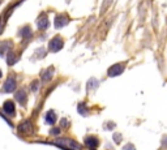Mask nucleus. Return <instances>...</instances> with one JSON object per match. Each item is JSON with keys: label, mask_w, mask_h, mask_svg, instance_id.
Instances as JSON below:
<instances>
[{"label": "nucleus", "mask_w": 167, "mask_h": 150, "mask_svg": "<svg viewBox=\"0 0 167 150\" xmlns=\"http://www.w3.org/2000/svg\"><path fill=\"white\" fill-rule=\"evenodd\" d=\"M3 110L7 112L8 115H14V103L12 101H7L3 106Z\"/></svg>", "instance_id": "4"}, {"label": "nucleus", "mask_w": 167, "mask_h": 150, "mask_svg": "<svg viewBox=\"0 0 167 150\" xmlns=\"http://www.w3.org/2000/svg\"><path fill=\"white\" fill-rule=\"evenodd\" d=\"M0 77H2V73H0Z\"/></svg>", "instance_id": "12"}, {"label": "nucleus", "mask_w": 167, "mask_h": 150, "mask_svg": "<svg viewBox=\"0 0 167 150\" xmlns=\"http://www.w3.org/2000/svg\"><path fill=\"white\" fill-rule=\"evenodd\" d=\"M16 98H17L20 102L25 103V102H26V94H25V92H18V93L16 94Z\"/></svg>", "instance_id": "8"}, {"label": "nucleus", "mask_w": 167, "mask_h": 150, "mask_svg": "<svg viewBox=\"0 0 167 150\" xmlns=\"http://www.w3.org/2000/svg\"><path fill=\"white\" fill-rule=\"evenodd\" d=\"M38 25H39V28H42V29H46V28L48 26V21H47V18L41 20V21L38 22Z\"/></svg>", "instance_id": "10"}, {"label": "nucleus", "mask_w": 167, "mask_h": 150, "mask_svg": "<svg viewBox=\"0 0 167 150\" xmlns=\"http://www.w3.org/2000/svg\"><path fill=\"white\" fill-rule=\"evenodd\" d=\"M14 89H16V81L9 77L8 80L5 81L4 88H3V92H4V93H11V92H13Z\"/></svg>", "instance_id": "2"}, {"label": "nucleus", "mask_w": 167, "mask_h": 150, "mask_svg": "<svg viewBox=\"0 0 167 150\" xmlns=\"http://www.w3.org/2000/svg\"><path fill=\"white\" fill-rule=\"evenodd\" d=\"M67 24H68V18H67V17L59 16V17L55 20V26H56V28H61V26L67 25Z\"/></svg>", "instance_id": "5"}, {"label": "nucleus", "mask_w": 167, "mask_h": 150, "mask_svg": "<svg viewBox=\"0 0 167 150\" xmlns=\"http://www.w3.org/2000/svg\"><path fill=\"white\" fill-rule=\"evenodd\" d=\"M0 2H2V0H0Z\"/></svg>", "instance_id": "13"}, {"label": "nucleus", "mask_w": 167, "mask_h": 150, "mask_svg": "<svg viewBox=\"0 0 167 150\" xmlns=\"http://www.w3.org/2000/svg\"><path fill=\"white\" fill-rule=\"evenodd\" d=\"M85 144L88 145V146H90V148H97L99 145V142H98L97 138H94V137H86Z\"/></svg>", "instance_id": "6"}, {"label": "nucleus", "mask_w": 167, "mask_h": 150, "mask_svg": "<svg viewBox=\"0 0 167 150\" xmlns=\"http://www.w3.org/2000/svg\"><path fill=\"white\" fill-rule=\"evenodd\" d=\"M123 69H124V65L123 64H116V65L111 67V68L108 69V76H111V77L118 76V74H120L123 72Z\"/></svg>", "instance_id": "3"}, {"label": "nucleus", "mask_w": 167, "mask_h": 150, "mask_svg": "<svg viewBox=\"0 0 167 150\" xmlns=\"http://www.w3.org/2000/svg\"><path fill=\"white\" fill-rule=\"evenodd\" d=\"M55 120H56L55 112H54V111H48L47 114H46V123H47V124H54Z\"/></svg>", "instance_id": "7"}, {"label": "nucleus", "mask_w": 167, "mask_h": 150, "mask_svg": "<svg viewBox=\"0 0 167 150\" xmlns=\"http://www.w3.org/2000/svg\"><path fill=\"white\" fill-rule=\"evenodd\" d=\"M52 71H54L52 68H50L47 73H45V74H43V77H42V78H43V80H45V81H47V80H50V78H51V76H52V73H54Z\"/></svg>", "instance_id": "9"}, {"label": "nucleus", "mask_w": 167, "mask_h": 150, "mask_svg": "<svg viewBox=\"0 0 167 150\" xmlns=\"http://www.w3.org/2000/svg\"><path fill=\"white\" fill-rule=\"evenodd\" d=\"M61 47H63V41L59 38V37H56V38H54L51 42H50V50L54 51V52L59 51Z\"/></svg>", "instance_id": "1"}, {"label": "nucleus", "mask_w": 167, "mask_h": 150, "mask_svg": "<svg viewBox=\"0 0 167 150\" xmlns=\"http://www.w3.org/2000/svg\"><path fill=\"white\" fill-rule=\"evenodd\" d=\"M51 133H52V134H59V129H57V128H55V129H54Z\"/></svg>", "instance_id": "11"}]
</instances>
